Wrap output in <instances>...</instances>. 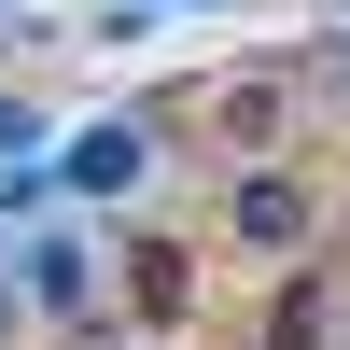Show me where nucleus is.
I'll return each mask as SVG.
<instances>
[{
    "mask_svg": "<svg viewBox=\"0 0 350 350\" xmlns=\"http://www.w3.org/2000/svg\"><path fill=\"white\" fill-rule=\"evenodd\" d=\"M126 295H140V323H183V308H196V267L168 239H126Z\"/></svg>",
    "mask_w": 350,
    "mask_h": 350,
    "instance_id": "nucleus-5",
    "label": "nucleus"
},
{
    "mask_svg": "<svg viewBox=\"0 0 350 350\" xmlns=\"http://www.w3.org/2000/svg\"><path fill=\"white\" fill-rule=\"evenodd\" d=\"M211 112H224V140H280L295 126V70H224Z\"/></svg>",
    "mask_w": 350,
    "mask_h": 350,
    "instance_id": "nucleus-4",
    "label": "nucleus"
},
{
    "mask_svg": "<svg viewBox=\"0 0 350 350\" xmlns=\"http://www.w3.org/2000/svg\"><path fill=\"white\" fill-rule=\"evenodd\" d=\"M0 295H14V308H42V323H84V295H98V239H84V224L14 239V252H0Z\"/></svg>",
    "mask_w": 350,
    "mask_h": 350,
    "instance_id": "nucleus-2",
    "label": "nucleus"
},
{
    "mask_svg": "<svg viewBox=\"0 0 350 350\" xmlns=\"http://www.w3.org/2000/svg\"><path fill=\"white\" fill-rule=\"evenodd\" d=\"M28 154H42V112H28V98H0V168H28Z\"/></svg>",
    "mask_w": 350,
    "mask_h": 350,
    "instance_id": "nucleus-6",
    "label": "nucleus"
},
{
    "mask_svg": "<svg viewBox=\"0 0 350 350\" xmlns=\"http://www.w3.org/2000/svg\"><path fill=\"white\" fill-rule=\"evenodd\" d=\"M140 168H154V112H98L70 154H42V196H56V211H112Z\"/></svg>",
    "mask_w": 350,
    "mask_h": 350,
    "instance_id": "nucleus-1",
    "label": "nucleus"
},
{
    "mask_svg": "<svg viewBox=\"0 0 350 350\" xmlns=\"http://www.w3.org/2000/svg\"><path fill=\"white\" fill-rule=\"evenodd\" d=\"M308 224H323V196H308L295 168H252V183L224 196V252H252V267H295Z\"/></svg>",
    "mask_w": 350,
    "mask_h": 350,
    "instance_id": "nucleus-3",
    "label": "nucleus"
}]
</instances>
